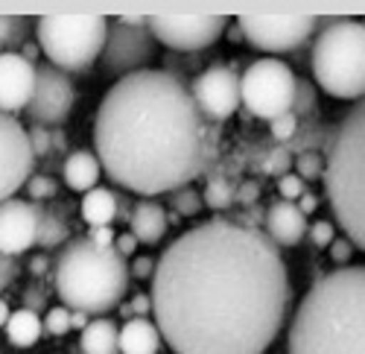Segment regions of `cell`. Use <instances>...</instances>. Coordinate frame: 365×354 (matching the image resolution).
<instances>
[{
  "label": "cell",
  "mask_w": 365,
  "mask_h": 354,
  "mask_svg": "<svg viewBox=\"0 0 365 354\" xmlns=\"http://www.w3.org/2000/svg\"><path fill=\"white\" fill-rule=\"evenodd\" d=\"M149 299L173 354H263L287 322L292 287L263 228L214 217L161 252Z\"/></svg>",
  "instance_id": "6da1fadb"
},
{
  "label": "cell",
  "mask_w": 365,
  "mask_h": 354,
  "mask_svg": "<svg viewBox=\"0 0 365 354\" xmlns=\"http://www.w3.org/2000/svg\"><path fill=\"white\" fill-rule=\"evenodd\" d=\"M155 263L158 261H152V258H146V255H140V258H135L132 261V267H129V273H132V278H138V281H152V275H155Z\"/></svg>",
  "instance_id": "8d00e7d4"
},
{
  "label": "cell",
  "mask_w": 365,
  "mask_h": 354,
  "mask_svg": "<svg viewBox=\"0 0 365 354\" xmlns=\"http://www.w3.org/2000/svg\"><path fill=\"white\" fill-rule=\"evenodd\" d=\"M24 302H26L29 310H36V313L47 308V296H44V290H38V287H29V290L24 293Z\"/></svg>",
  "instance_id": "60d3db41"
},
{
  "label": "cell",
  "mask_w": 365,
  "mask_h": 354,
  "mask_svg": "<svg viewBox=\"0 0 365 354\" xmlns=\"http://www.w3.org/2000/svg\"><path fill=\"white\" fill-rule=\"evenodd\" d=\"M202 199H205V208L225 211L231 205H237V185L228 179V176H210Z\"/></svg>",
  "instance_id": "d4e9b609"
},
{
  "label": "cell",
  "mask_w": 365,
  "mask_h": 354,
  "mask_svg": "<svg viewBox=\"0 0 365 354\" xmlns=\"http://www.w3.org/2000/svg\"><path fill=\"white\" fill-rule=\"evenodd\" d=\"M278 191H281V199H287V202H298L304 193H307V182H304L298 173H287V176H281Z\"/></svg>",
  "instance_id": "e575fe53"
},
{
  "label": "cell",
  "mask_w": 365,
  "mask_h": 354,
  "mask_svg": "<svg viewBox=\"0 0 365 354\" xmlns=\"http://www.w3.org/2000/svg\"><path fill=\"white\" fill-rule=\"evenodd\" d=\"M9 316H12V310H9V305L0 299V328H6V322H9Z\"/></svg>",
  "instance_id": "816d5d0a"
},
{
  "label": "cell",
  "mask_w": 365,
  "mask_h": 354,
  "mask_svg": "<svg viewBox=\"0 0 365 354\" xmlns=\"http://www.w3.org/2000/svg\"><path fill=\"white\" fill-rule=\"evenodd\" d=\"M295 88H298V79L292 68L275 56L257 59L240 76L242 106H246L249 114L263 117V121H275V117L292 111Z\"/></svg>",
  "instance_id": "ba28073f"
},
{
  "label": "cell",
  "mask_w": 365,
  "mask_h": 354,
  "mask_svg": "<svg viewBox=\"0 0 365 354\" xmlns=\"http://www.w3.org/2000/svg\"><path fill=\"white\" fill-rule=\"evenodd\" d=\"M295 164V158H292V153L287 150V146H275V150H269L266 153V158H263V173H272V176H287L289 173V167Z\"/></svg>",
  "instance_id": "4dcf8cb0"
},
{
  "label": "cell",
  "mask_w": 365,
  "mask_h": 354,
  "mask_svg": "<svg viewBox=\"0 0 365 354\" xmlns=\"http://www.w3.org/2000/svg\"><path fill=\"white\" fill-rule=\"evenodd\" d=\"M324 167H327V158H324V153H319V150L295 156V173L301 176L304 182L324 179Z\"/></svg>",
  "instance_id": "83f0119b"
},
{
  "label": "cell",
  "mask_w": 365,
  "mask_h": 354,
  "mask_svg": "<svg viewBox=\"0 0 365 354\" xmlns=\"http://www.w3.org/2000/svg\"><path fill=\"white\" fill-rule=\"evenodd\" d=\"M170 205L178 217H196L205 208V199L193 185H187V188H178L170 193Z\"/></svg>",
  "instance_id": "484cf974"
},
{
  "label": "cell",
  "mask_w": 365,
  "mask_h": 354,
  "mask_svg": "<svg viewBox=\"0 0 365 354\" xmlns=\"http://www.w3.org/2000/svg\"><path fill=\"white\" fill-rule=\"evenodd\" d=\"M287 354H365V263L313 281L289 322Z\"/></svg>",
  "instance_id": "3957f363"
},
{
  "label": "cell",
  "mask_w": 365,
  "mask_h": 354,
  "mask_svg": "<svg viewBox=\"0 0 365 354\" xmlns=\"http://www.w3.org/2000/svg\"><path fill=\"white\" fill-rule=\"evenodd\" d=\"M100 176H103V164L97 158V153L91 150H73L68 158H65V167H62V179L65 185L73 191V193H88L100 188Z\"/></svg>",
  "instance_id": "d6986e66"
},
{
  "label": "cell",
  "mask_w": 365,
  "mask_h": 354,
  "mask_svg": "<svg viewBox=\"0 0 365 354\" xmlns=\"http://www.w3.org/2000/svg\"><path fill=\"white\" fill-rule=\"evenodd\" d=\"M36 91V65L18 53H0V111H26Z\"/></svg>",
  "instance_id": "2e32d148"
},
{
  "label": "cell",
  "mask_w": 365,
  "mask_h": 354,
  "mask_svg": "<svg viewBox=\"0 0 365 354\" xmlns=\"http://www.w3.org/2000/svg\"><path fill=\"white\" fill-rule=\"evenodd\" d=\"M33 21L26 15H0V53H18L26 44Z\"/></svg>",
  "instance_id": "cb8c5ba5"
},
{
  "label": "cell",
  "mask_w": 365,
  "mask_h": 354,
  "mask_svg": "<svg viewBox=\"0 0 365 354\" xmlns=\"http://www.w3.org/2000/svg\"><path fill=\"white\" fill-rule=\"evenodd\" d=\"M225 15H149V33L173 53H199L220 41Z\"/></svg>",
  "instance_id": "8fae6325"
},
{
  "label": "cell",
  "mask_w": 365,
  "mask_h": 354,
  "mask_svg": "<svg viewBox=\"0 0 365 354\" xmlns=\"http://www.w3.org/2000/svg\"><path fill=\"white\" fill-rule=\"evenodd\" d=\"M71 325H73L76 331H85V328L91 325V319H88L85 310H71Z\"/></svg>",
  "instance_id": "681fc988"
},
{
  "label": "cell",
  "mask_w": 365,
  "mask_h": 354,
  "mask_svg": "<svg viewBox=\"0 0 365 354\" xmlns=\"http://www.w3.org/2000/svg\"><path fill=\"white\" fill-rule=\"evenodd\" d=\"M76 103V91L68 74H62L58 68L47 65H36V91L33 100L26 106V117L29 123L36 126H62Z\"/></svg>",
  "instance_id": "4fadbf2b"
},
{
  "label": "cell",
  "mask_w": 365,
  "mask_h": 354,
  "mask_svg": "<svg viewBox=\"0 0 365 354\" xmlns=\"http://www.w3.org/2000/svg\"><path fill=\"white\" fill-rule=\"evenodd\" d=\"M26 193H29V199H38V202L53 199L58 193V182L47 173H33V179L26 182Z\"/></svg>",
  "instance_id": "1f68e13d"
},
{
  "label": "cell",
  "mask_w": 365,
  "mask_h": 354,
  "mask_svg": "<svg viewBox=\"0 0 365 354\" xmlns=\"http://www.w3.org/2000/svg\"><path fill=\"white\" fill-rule=\"evenodd\" d=\"M362 24H365V21H362Z\"/></svg>",
  "instance_id": "db71d44e"
},
{
  "label": "cell",
  "mask_w": 365,
  "mask_h": 354,
  "mask_svg": "<svg viewBox=\"0 0 365 354\" xmlns=\"http://www.w3.org/2000/svg\"><path fill=\"white\" fill-rule=\"evenodd\" d=\"M44 226V205L26 199H6L0 202V255L18 258L38 246Z\"/></svg>",
  "instance_id": "9a60e30c"
},
{
  "label": "cell",
  "mask_w": 365,
  "mask_h": 354,
  "mask_svg": "<svg viewBox=\"0 0 365 354\" xmlns=\"http://www.w3.org/2000/svg\"><path fill=\"white\" fill-rule=\"evenodd\" d=\"M33 143H29V129L21 126L15 114L0 111V202L15 199L21 188L33 179Z\"/></svg>",
  "instance_id": "7c38bea8"
},
{
  "label": "cell",
  "mask_w": 365,
  "mask_h": 354,
  "mask_svg": "<svg viewBox=\"0 0 365 354\" xmlns=\"http://www.w3.org/2000/svg\"><path fill=\"white\" fill-rule=\"evenodd\" d=\"M190 94H193V100H196V106L205 114L207 123L228 121V117H234V111L242 106L240 76L228 65H210V68L199 71L190 82Z\"/></svg>",
  "instance_id": "5bb4252c"
},
{
  "label": "cell",
  "mask_w": 365,
  "mask_h": 354,
  "mask_svg": "<svg viewBox=\"0 0 365 354\" xmlns=\"http://www.w3.org/2000/svg\"><path fill=\"white\" fill-rule=\"evenodd\" d=\"M29 273L33 275H47L50 273V258L47 255H36L33 261H29Z\"/></svg>",
  "instance_id": "bcb514c9"
},
{
  "label": "cell",
  "mask_w": 365,
  "mask_h": 354,
  "mask_svg": "<svg viewBox=\"0 0 365 354\" xmlns=\"http://www.w3.org/2000/svg\"><path fill=\"white\" fill-rule=\"evenodd\" d=\"M307 234H310V241H313L316 249H324V246H330L333 241H336V228H333L330 220H319V223H313V226L307 228Z\"/></svg>",
  "instance_id": "d590c367"
},
{
  "label": "cell",
  "mask_w": 365,
  "mask_h": 354,
  "mask_svg": "<svg viewBox=\"0 0 365 354\" xmlns=\"http://www.w3.org/2000/svg\"><path fill=\"white\" fill-rule=\"evenodd\" d=\"M21 56H24V59H29V62H33V65H36V56H38V44H24Z\"/></svg>",
  "instance_id": "f907efd6"
},
{
  "label": "cell",
  "mask_w": 365,
  "mask_h": 354,
  "mask_svg": "<svg viewBox=\"0 0 365 354\" xmlns=\"http://www.w3.org/2000/svg\"><path fill=\"white\" fill-rule=\"evenodd\" d=\"M88 238L94 241L97 246H106V249L117 243V234H114V228H108V226H106V228H91V231H88Z\"/></svg>",
  "instance_id": "b9f144b4"
},
{
  "label": "cell",
  "mask_w": 365,
  "mask_h": 354,
  "mask_svg": "<svg viewBox=\"0 0 365 354\" xmlns=\"http://www.w3.org/2000/svg\"><path fill=\"white\" fill-rule=\"evenodd\" d=\"M164 345V337L155 322L132 316L120 328V354H158Z\"/></svg>",
  "instance_id": "ffe728a7"
},
{
  "label": "cell",
  "mask_w": 365,
  "mask_h": 354,
  "mask_svg": "<svg viewBox=\"0 0 365 354\" xmlns=\"http://www.w3.org/2000/svg\"><path fill=\"white\" fill-rule=\"evenodd\" d=\"M94 153L108 179L138 196L187 188L217 158L190 82L167 71H140L114 82L100 100Z\"/></svg>",
  "instance_id": "7a4b0ae2"
},
{
  "label": "cell",
  "mask_w": 365,
  "mask_h": 354,
  "mask_svg": "<svg viewBox=\"0 0 365 354\" xmlns=\"http://www.w3.org/2000/svg\"><path fill=\"white\" fill-rule=\"evenodd\" d=\"M18 275V258L9 255H0V290L9 287V281Z\"/></svg>",
  "instance_id": "ab89813d"
},
{
  "label": "cell",
  "mask_w": 365,
  "mask_h": 354,
  "mask_svg": "<svg viewBox=\"0 0 365 354\" xmlns=\"http://www.w3.org/2000/svg\"><path fill=\"white\" fill-rule=\"evenodd\" d=\"M108 18L103 15H44L36 21L38 47L62 74H85L106 50Z\"/></svg>",
  "instance_id": "52a82bcc"
},
{
  "label": "cell",
  "mask_w": 365,
  "mask_h": 354,
  "mask_svg": "<svg viewBox=\"0 0 365 354\" xmlns=\"http://www.w3.org/2000/svg\"><path fill=\"white\" fill-rule=\"evenodd\" d=\"M114 249L123 255V258H129L135 249H138V238L132 231H126V234H117V243H114Z\"/></svg>",
  "instance_id": "7bdbcfd3"
},
{
  "label": "cell",
  "mask_w": 365,
  "mask_h": 354,
  "mask_svg": "<svg viewBox=\"0 0 365 354\" xmlns=\"http://www.w3.org/2000/svg\"><path fill=\"white\" fill-rule=\"evenodd\" d=\"M313 111H316V88H313V82H307V79H298L292 114L301 121V117H307V114H313Z\"/></svg>",
  "instance_id": "f546056e"
},
{
  "label": "cell",
  "mask_w": 365,
  "mask_h": 354,
  "mask_svg": "<svg viewBox=\"0 0 365 354\" xmlns=\"http://www.w3.org/2000/svg\"><path fill=\"white\" fill-rule=\"evenodd\" d=\"M310 223L307 217L301 214V208L295 202H287V199H278L272 202L266 208V223H263V231L272 238L278 249L281 246H295L304 241V234H307Z\"/></svg>",
  "instance_id": "e0dca14e"
},
{
  "label": "cell",
  "mask_w": 365,
  "mask_h": 354,
  "mask_svg": "<svg viewBox=\"0 0 365 354\" xmlns=\"http://www.w3.org/2000/svg\"><path fill=\"white\" fill-rule=\"evenodd\" d=\"M29 143H33V156L36 161H44L47 156H53V138L47 126H29Z\"/></svg>",
  "instance_id": "836d02e7"
},
{
  "label": "cell",
  "mask_w": 365,
  "mask_h": 354,
  "mask_svg": "<svg viewBox=\"0 0 365 354\" xmlns=\"http://www.w3.org/2000/svg\"><path fill=\"white\" fill-rule=\"evenodd\" d=\"M354 249H356V246H354V243H351L348 238H342V241L336 238V241H333V243H330V258H333V261H336V263H342V267H348V261H351Z\"/></svg>",
  "instance_id": "f35d334b"
},
{
  "label": "cell",
  "mask_w": 365,
  "mask_h": 354,
  "mask_svg": "<svg viewBox=\"0 0 365 354\" xmlns=\"http://www.w3.org/2000/svg\"><path fill=\"white\" fill-rule=\"evenodd\" d=\"M132 211H135V208H129V199L117 193V220H123V223L129 226V220H132Z\"/></svg>",
  "instance_id": "c3c4849f"
},
{
  "label": "cell",
  "mask_w": 365,
  "mask_h": 354,
  "mask_svg": "<svg viewBox=\"0 0 365 354\" xmlns=\"http://www.w3.org/2000/svg\"><path fill=\"white\" fill-rule=\"evenodd\" d=\"M129 278V261L114 246H97L88 234L65 243L53 261V281L62 305L85 310L88 316H106L120 308L126 299Z\"/></svg>",
  "instance_id": "277c9868"
},
{
  "label": "cell",
  "mask_w": 365,
  "mask_h": 354,
  "mask_svg": "<svg viewBox=\"0 0 365 354\" xmlns=\"http://www.w3.org/2000/svg\"><path fill=\"white\" fill-rule=\"evenodd\" d=\"M260 199V185L257 182H242L237 188V205H242V208H252V205H257Z\"/></svg>",
  "instance_id": "74e56055"
},
{
  "label": "cell",
  "mask_w": 365,
  "mask_h": 354,
  "mask_svg": "<svg viewBox=\"0 0 365 354\" xmlns=\"http://www.w3.org/2000/svg\"><path fill=\"white\" fill-rule=\"evenodd\" d=\"M324 193L345 238L365 252V100L333 129L324 150Z\"/></svg>",
  "instance_id": "5b68a950"
},
{
  "label": "cell",
  "mask_w": 365,
  "mask_h": 354,
  "mask_svg": "<svg viewBox=\"0 0 365 354\" xmlns=\"http://www.w3.org/2000/svg\"><path fill=\"white\" fill-rule=\"evenodd\" d=\"M82 354H120V328L108 316L91 319V325L79 337Z\"/></svg>",
  "instance_id": "7402d4cb"
},
{
  "label": "cell",
  "mask_w": 365,
  "mask_h": 354,
  "mask_svg": "<svg viewBox=\"0 0 365 354\" xmlns=\"http://www.w3.org/2000/svg\"><path fill=\"white\" fill-rule=\"evenodd\" d=\"M167 228H170V220H167L164 205L152 202V199L135 202V211H132V220H129V231L138 238V243H143V246L161 243Z\"/></svg>",
  "instance_id": "ac0fdd59"
},
{
  "label": "cell",
  "mask_w": 365,
  "mask_h": 354,
  "mask_svg": "<svg viewBox=\"0 0 365 354\" xmlns=\"http://www.w3.org/2000/svg\"><path fill=\"white\" fill-rule=\"evenodd\" d=\"M310 71L333 100H365V24L354 18H319Z\"/></svg>",
  "instance_id": "8992f818"
},
{
  "label": "cell",
  "mask_w": 365,
  "mask_h": 354,
  "mask_svg": "<svg viewBox=\"0 0 365 354\" xmlns=\"http://www.w3.org/2000/svg\"><path fill=\"white\" fill-rule=\"evenodd\" d=\"M155 47H158V41L149 33V26H129L117 18L108 26L106 50L100 56L103 74L114 76L120 82L132 74L149 71V62L155 59Z\"/></svg>",
  "instance_id": "30bf717a"
},
{
  "label": "cell",
  "mask_w": 365,
  "mask_h": 354,
  "mask_svg": "<svg viewBox=\"0 0 365 354\" xmlns=\"http://www.w3.org/2000/svg\"><path fill=\"white\" fill-rule=\"evenodd\" d=\"M44 334V319H38L36 310H29V308H21L9 316L6 322V337L12 345L18 348H29V345H36L38 337Z\"/></svg>",
  "instance_id": "603a6c76"
},
{
  "label": "cell",
  "mask_w": 365,
  "mask_h": 354,
  "mask_svg": "<svg viewBox=\"0 0 365 354\" xmlns=\"http://www.w3.org/2000/svg\"><path fill=\"white\" fill-rule=\"evenodd\" d=\"M228 36H231V41H242V33H240V26H234Z\"/></svg>",
  "instance_id": "f5cc1de1"
},
{
  "label": "cell",
  "mask_w": 365,
  "mask_h": 354,
  "mask_svg": "<svg viewBox=\"0 0 365 354\" xmlns=\"http://www.w3.org/2000/svg\"><path fill=\"white\" fill-rule=\"evenodd\" d=\"M298 208H301V214H304V217H307V214H313V211L319 208V199H316V196L307 191V193H304V196L298 199Z\"/></svg>",
  "instance_id": "7dc6e473"
},
{
  "label": "cell",
  "mask_w": 365,
  "mask_h": 354,
  "mask_svg": "<svg viewBox=\"0 0 365 354\" xmlns=\"http://www.w3.org/2000/svg\"><path fill=\"white\" fill-rule=\"evenodd\" d=\"M298 129H301V121L292 114V111H287V114H281V117H275V121H269V135L275 138V141H281L284 146L298 135Z\"/></svg>",
  "instance_id": "f1b7e54d"
},
{
  "label": "cell",
  "mask_w": 365,
  "mask_h": 354,
  "mask_svg": "<svg viewBox=\"0 0 365 354\" xmlns=\"http://www.w3.org/2000/svg\"><path fill=\"white\" fill-rule=\"evenodd\" d=\"M50 138H53V153L68 158L71 153H68V135H65V129H50Z\"/></svg>",
  "instance_id": "f6af8a7d"
},
{
  "label": "cell",
  "mask_w": 365,
  "mask_h": 354,
  "mask_svg": "<svg viewBox=\"0 0 365 354\" xmlns=\"http://www.w3.org/2000/svg\"><path fill=\"white\" fill-rule=\"evenodd\" d=\"M132 316H140V319H146L149 316V310H152V299L146 296V293H138V296H132Z\"/></svg>",
  "instance_id": "ee69618b"
},
{
  "label": "cell",
  "mask_w": 365,
  "mask_h": 354,
  "mask_svg": "<svg viewBox=\"0 0 365 354\" xmlns=\"http://www.w3.org/2000/svg\"><path fill=\"white\" fill-rule=\"evenodd\" d=\"M44 331L53 334V337H65L68 331H73V325H71V308H65V305L50 308L47 319H44Z\"/></svg>",
  "instance_id": "d6a6232c"
},
{
  "label": "cell",
  "mask_w": 365,
  "mask_h": 354,
  "mask_svg": "<svg viewBox=\"0 0 365 354\" xmlns=\"http://www.w3.org/2000/svg\"><path fill=\"white\" fill-rule=\"evenodd\" d=\"M79 214L91 228H106L117 220V193L108 188L88 191L79 202Z\"/></svg>",
  "instance_id": "44dd1931"
},
{
  "label": "cell",
  "mask_w": 365,
  "mask_h": 354,
  "mask_svg": "<svg viewBox=\"0 0 365 354\" xmlns=\"http://www.w3.org/2000/svg\"><path fill=\"white\" fill-rule=\"evenodd\" d=\"M237 26L242 41H249L255 50L278 56L292 53L307 44L319 33V18L310 15H240Z\"/></svg>",
  "instance_id": "9c48e42d"
},
{
  "label": "cell",
  "mask_w": 365,
  "mask_h": 354,
  "mask_svg": "<svg viewBox=\"0 0 365 354\" xmlns=\"http://www.w3.org/2000/svg\"><path fill=\"white\" fill-rule=\"evenodd\" d=\"M65 241H68V226H65V220L44 208V226H41L38 246H41V249H56V246H62Z\"/></svg>",
  "instance_id": "4316f807"
}]
</instances>
